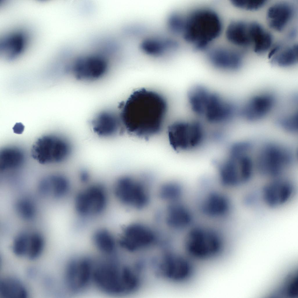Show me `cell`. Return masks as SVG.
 <instances>
[{"label":"cell","instance_id":"cell-1","mask_svg":"<svg viewBox=\"0 0 298 298\" xmlns=\"http://www.w3.org/2000/svg\"><path fill=\"white\" fill-rule=\"evenodd\" d=\"M167 109L162 95L141 88L133 92L123 104L120 117L122 125L129 132L147 138L162 130Z\"/></svg>","mask_w":298,"mask_h":298},{"label":"cell","instance_id":"cell-2","mask_svg":"<svg viewBox=\"0 0 298 298\" xmlns=\"http://www.w3.org/2000/svg\"><path fill=\"white\" fill-rule=\"evenodd\" d=\"M93 280L102 291L117 296L135 293L142 283L140 273L133 265L122 264L114 259L94 266Z\"/></svg>","mask_w":298,"mask_h":298},{"label":"cell","instance_id":"cell-3","mask_svg":"<svg viewBox=\"0 0 298 298\" xmlns=\"http://www.w3.org/2000/svg\"><path fill=\"white\" fill-rule=\"evenodd\" d=\"M223 28L216 12L209 8H199L185 15L180 36L196 50H204L220 37Z\"/></svg>","mask_w":298,"mask_h":298},{"label":"cell","instance_id":"cell-4","mask_svg":"<svg viewBox=\"0 0 298 298\" xmlns=\"http://www.w3.org/2000/svg\"><path fill=\"white\" fill-rule=\"evenodd\" d=\"M187 97L192 112L211 124L228 123L236 112V107L232 102L203 85H197L191 88Z\"/></svg>","mask_w":298,"mask_h":298},{"label":"cell","instance_id":"cell-5","mask_svg":"<svg viewBox=\"0 0 298 298\" xmlns=\"http://www.w3.org/2000/svg\"><path fill=\"white\" fill-rule=\"evenodd\" d=\"M150 175H127L119 178L114 187L117 201L130 211L138 213L146 211L155 198V187Z\"/></svg>","mask_w":298,"mask_h":298},{"label":"cell","instance_id":"cell-6","mask_svg":"<svg viewBox=\"0 0 298 298\" xmlns=\"http://www.w3.org/2000/svg\"><path fill=\"white\" fill-rule=\"evenodd\" d=\"M251 149L250 145L244 142L236 143L230 147L227 156L218 165V178L222 186L237 188L250 181L253 173Z\"/></svg>","mask_w":298,"mask_h":298},{"label":"cell","instance_id":"cell-7","mask_svg":"<svg viewBox=\"0 0 298 298\" xmlns=\"http://www.w3.org/2000/svg\"><path fill=\"white\" fill-rule=\"evenodd\" d=\"M124 227L119 244L126 251L134 253L149 250L163 240L159 226L151 222L136 219Z\"/></svg>","mask_w":298,"mask_h":298},{"label":"cell","instance_id":"cell-8","mask_svg":"<svg viewBox=\"0 0 298 298\" xmlns=\"http://www.w3.org/2000/svg\"><path fill=\"white\" fill-rule=\"evenodd\" d=\"M223 236L218 231L201 226H192L185 237V250L193 258L207 260L218 256L225 247Z\"/></svg>","mask_w":298,"mask_h":298},{"label":"cell","instance_id":"cell-9","mask_svg":"<svg viewBox=\"0 0 298 298\" xmlns=\"http://www.w3.org/2000/svg\"><path fill=\"white\" fill-rule=\"evenodd\" d=\"M72 146L63 136L54 134L43 135L36 140L31 149L32 157L40 164L62 162L70 156Z\"/></svg>","mask_w":298,"mask_h":298},{"label":"cell","instance_id":"cell-10","mask_svg":"<svg viewBox=\"0 0 298 298\" xmlns=\"http://www.w3.org/2000/svg\"><path fill=\"white\" fill-rule=\"evenodd\" d=\"M152 261L155 275L170 282H185L193 272V265L188 259L170 251L153 258Z\"/></svg>","mask_w":298,"mask_h":298},{"label":"cell","instance_id":"cell-11","mask_svg":"<svg viewBox=\"0 0 298 298\" xmlns=\"http://www.w3.org/2000/svg\"><path fill=\"white\" fill-rule=\"evenodd\" d=\"M168 134L171 146L178 151L190 150L198 147L205 138L203 125L195 120L175 122L169 126Z\"/></svg>","mask_w":298,"mask_h":298},{"label":"cell","instance_id":"cell-12","mask_svg":"<svg viewBox=\"0 0 298 298\" xmlns=\"http://www.w3.org/2000/svg\"><path fill=\"white\" fill-rule=\"evenodd\" d=\"M108 201L106 187L102 184L95 183L87 186L78 193L74 200L75 209L81 218H92L103 213Z\"/></svg>","mask_w":298,"mask_h":298},{"label":"cell","instance_id":"cell-13","mask_svg":"<svg viewBox=\"0 0 298 298\" xmlns=\"http://www.w3.org/2000/svg\"><path fill=\"white\" fill-rule=\"evenodd\" d=\"M292 156L287 149L275 144L264 146L258 154V167L265 176L277 177L290 162Z\"/></svg>","mask_w":298,"mask_h":298},{"label":"cell","instance_id":"cell-14","mask_svg":"<svg viewBox=\"0 0 298 298\" xmlns=\"http://www.w3.org/2000/svg\"><path fill=\"white\" fill-rule=\"evenodd\" d=\"M161 204L160 222L166 229L170 231H180L191 227L194 215L182 200Z\"/></svg>","mask_w":298,"mask_h":298},{"label":"cell","instance_id":"cell-15","mask_svg":"<svg viewBox=\"0 0 298 298\" xmlns=\"http://www.w3.org/2000/svg\"><path fill=\"white\" fill-rule=\"evenodd\" d=\"M88 257L73 258L68 263L65 272L66 284L72 291L78 292L86 288L93 280L94 265Z\"/></svg>","mask_w":298,"mask_h":298},{"label":"cell","instance_id":"cell-16","mask_svg":"<svg viewBox=\"0 0 298 298\" xmlns=\"http://www.w3.org/2000/svg\"><path fill=\"white\" fill-rule=\"evenodd\" d=\"M295 192V187L291 182L285 179L275 178L263 187L260 196L267 207L277 209L290 201Z\"/></svg>","mask_w":298,"mask_h":298},{"label":"cell","instance_id":"cell-17","mask_svg":"<svg viewBox=\"0 0 298 298\" xmlns=\"http://www.w3.org/2000/svg\"><path fill=\"white\" fill-rule=\"evenodd\" d=\"M44 243V237L39 232L31 230H24L15 237L13 250L17 256L33 260L41 254Z\"/></svg>","mask_w":298,"mask_h":298},{"label":"cell","instance_id":"cell-18","mask_svg":"<svg viewBox=\"0 0 298 298\" xmlns=\"http://www.w3.org/2000/svg\"><path fill=\"white\" fill-rule=\"evenodd\" d=\"M82 54L74 62V69L79 76L94 78L104 73L107 67V55L98 49L94 52Z\"/></svg>","mask_w":298,"mask_h":298},{"label":"cell","instance_id":"cell-19","mask_svg":"<svg viewBox=\"0 0 298 298\" xmlns=\"http://www.w3.org/2000/svg\"><path fill=\"white\" fill-rule=\"evenodd\" d=\"M202 198L199 208L201 213L208 218H226L230 213L232 204L226 194L214 190L209 191Z\"/></svg>","mask_w":298,"mask_h":298},{"label":"cell","instance_id":"cell-20","mask_svg":"<svg viewBox=\"0 0 298 298\" xmlns=\"http://www.w3.org/2000/svg\"><path fill=\"white\" fill-rule=\"evenodd\" d=\"M207 58L213 67L224 72L237 71L242 64L241 54L226 47H218L211 49L208 53Z\"/></svg>","mask_w":298,"mask_h":298},{"label":"cell","instance_id":"cell-21","mask_svg":"<svg viewBox=\"0 0 298 298\" xmlns=\"http://www.w3.org/2000/svg\"><path fill=\"white\" fill-rule=\"evenodd\" d=\"M276 102L275 96L271 93H263L256 95L247 102L241 111V115L249 121L258 120L270 112Z\"/></svg>","mask_w":298,"mask_h":298},{"label":"cell","instance_id":"cell-22","mask_svg":"<svg viewBox=\"0 0 298 298\" xmlns=\"http://www.w3.org/2000/svg\"><path fill=\"white\" fill-rule=\"evenodd\" d=\"M29 40L27 33L22 30L7 33L0 40V54L8 60L16 58L25 51Z\"/></svg>","mask_w":298,"mask_h":298},{"label":"cell","instance_id":"cell-23","mask_svg":"<svg viewBox=\"0 0 298 298\" xmlns=\"http://www.w3.org/2000/svg\"><path fill=\"white\" fill-rule=\"evenodd\" d=\"M37 189L39 194L44 197L60 200L68 194L70 184L65 176L60 174H52L42 178L38 183Z\"/></svg>","mask_w":298,"mask_h":298},{"label":"cell","instance_id":"cell-24","mask_svg":"<svg viewBox=\"0 0 298 298\" xmlns=\"http://www.w3.org/2000/svg\"><path fill=\"white\" fill-rule=\"evenodd\" d=\"M92 123L94 132L103 137H110L116 135L122 125L120 116L110 111L99 113L93 120Z\"/></svg>","mask_w":298,"mask_h":298},{"label":"cell","instance_id":"cell-25","mask_svg":"<svg viewBox=\"0 0 298 298\" xmlns=\"http://www.w3.org/2000/svg\"><path fill=\"white\" fill-rule=\"evenodd\" d=\"M294 13L292 6L281 2L272 6L268 9L267 19L269 26L278 31L283 30L292 19Z\"/></svg>","mask_w":298,"mask_h":298},{"label":"cell","instance_id":"cell-26","mask_svg":"<svg viewBox=\"0 0 298 298\" xmlns=\"http://www.w3.org/2000/svg\"><path fill=\"white\" fill-rule=\"evenodd\" d=\"M226 37L230 43L238 46H246L251 43L249 24L241 20H234L228 25L225 31Z\"/></svg>","mask_w":298,"mask_h":298},{"label":"cell","instance_id":"cell-27","mask_svg":"<svg viewBox=\"0 0 298 298\" xmlns=\"http://www.w3.org/2000/svg\"><path fill=\"white\" fill-rule=\"evenodd\" d=\"M184 189L180 183L174 181H167L156 186L155 197L157 201L167 203L182 199Z\"/></svg>","mask_w":298,"mask_h":298},{"label":"cell","instance_id":"cell-28","mask_svg":"<svg viewBox=\"0 0 298 298\" xmlns=\"http://www.w3.org/2000/svg\"><path fill=\"white\" fill-rule=\"evenodd\" d=\"M249 32L256 53H263L269 49L272 43V36L259 24L256 22L250 24Z\"/></svg>","mask_w":298,"mask_h":298},{"label":"cell","instance_id":"cell-29","mask_svg":"<svg viewBox=\"0 0 298 298\" xmlns=\"http://www.w3.org/2000/svg\"><path fill=\"white\" fill-rule=\"evenodd\" d=\"M25 157L23 151L15 147H7L0 152V169L4 171L17 169L23 164Z\"/></svg>","mask_w":298,"mask_h":298},{"label":"cell","instance_id":"cell-30","mask_svg":"<svg viewBox=\"0 0 298 298\" xmlns=\"http://www.w3.org/2000/svg\"><path fill=\"white\" fill-rule=\"evenodd\" d=\"M27 292L25 286L18 279L12 277L2 279L0 282L1 298H25Z\"/></svg>","mask_w":298,"mask_h":298},{"label":"cell","instance_id":"cell-31","mask_svg":"<svg viewBox=\"0 0 298 298\" xmlns=\"http://www.w3.org/2000/svg\"><path fill=\"white\" fill-rule=\"evenodd\" d=\"M93 242L97 248L106 255L113 254L115 251L116 243L111 233L104 228L96 230L93 236Z\"/></svg>","mask_w":298,"mask_h":298},{"label":"cell","instance_id":"cell-32","mask_svg":"<svg viewBox=\"0 0 298 298\" xmlns=\"http://www.w3.org/2000/svg\"><path fill=\"white\" fill-rule=\"evenodd\" d=\"M14 208L16 215L25 221L32 220L36 215V205L33 200L27 197L18 200L14 204Z\"/></svg>","mask_w":298,"mask_h":298},{"label":"cell","instance_id":"cell-33","mask_svg":"<svg viewBox=\"0 0 298 298\" xmlns=\"http://www.w3.org/2000/svg\"><path fill=\"white\" fill-rule=\"evenodd\" d=\"M298 61V45L295 44L284 50L276 56L272 63L278 66L287 67L295 65Z\"/></svg>","mask_w":298,"mask_h":298},{"label":"cell","instance_id":"cell-34","mask_svg":"<svg viewBox=\"0 0 298 298\" xmlns=\"http://www.w3.org/2000/svg\"><path fill=\"white\" fill-rule=\"evenodd\" d=\"M232 4L238 8L248 10H255L263 7L266 1L264 0H232Z\"/></svg>","mask_w":298,"mask_h":298},{"label":"cell","instance_id":"cell-35","mask_svg":"<svg viewBox=\"0 0 298 298\" xmlns=\"http://www.w3.org/2000/svg\"><path fill=\"white\" fill-rule=\"evenodd\" d=\"M298 120L297 113H295L281 119L279 123L285 130L290 132H295L298 130Z\"/></svg>","mask_w":298,"mask_h":298},{"label":"cell","instance_id":"cell-36","mask_svg":"<svg viewBox=\"0 0 298 298\" xmlns=\"http://www.w3.org/2000/svg\"><path fill=\"white\" fill-rule=\"evenodd\" d=\"M24 130V126L19 123L16 124L13 128L14 132L17 134H21L23 132Z\"/></svg>","mask_w":298,"mask_h":298},{"label":"cell","instance_id":"cell-37","mask_svg":"<svg viewBox=\"0 0 298 298\" xmlns=\"http://www.w3.org/2000/svg\"><path fill=\"white\" fill-rule=\"evenodd\" d=\"M80 178L81 180L84 182H87L89 178L88 173L85 171H83L80 174Z\"/></svg>","mask_w":298,"mask_h":298},{"label":"cell","instance_id":"cell-38","mask_svg":"<svg viewBox=\"0 0 298 298\" xmlns=\"http://www.w3.org/2000/svg\"><path fill=\"white\" fill-rule=\"evenodd\" d=\"M279 49V47L277 46H276L275 47L272 49L269 54V58H271L272 56L275 54L278 51Z\"/></svg>","mask_w":298,"mask_h":298}]
</instances>
